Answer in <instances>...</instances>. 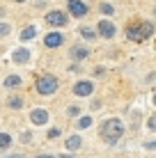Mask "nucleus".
<instances>
[{"label": "nucleus", "instance_id": "obj_1", "mask_svg": "<svg viewBox=\"0 0 156 158\" xmlns=\"http://www.w3.org/2000/svg\"><path fill=\"white\" fill-rule=\"evenodd\" d=\"M122 135H124V124H122L117 117L106 119V122L101 124V138H103L108 144L120 142V138H122Z\"/></svg>", "mask_w": 156, "mask_h": 158}, {"label": "nucleus", "instance_id": "obj_2", "mask_svg": "<svg viewBox=\"0 0 156 158\" xmlns=\"http://www.w3.org/2000/svg\"><path fill=\"white\" fill-rule=\"evenodd\" d=\"M154 25L147 23V21H133V23L126 25V39L131 41H145L147 37H152Z\"/></svg>", "mask_w": 156, "mask_h": 158}, {"label": "nucleus", "instance_id": "obj_3", "mask_svg": "<svg viewBox=\"0 0 156 158\" xmlns=\"http://www.w3.org/2000/svg\"><path fill=\"white\" fill-rule=\"evenodd\" d=\"M35 87H37V92L39 94H53V92L57 89V78L55 76H39L37 78V83H35Z\"/></svg>", "mask_w": 156, "mask_h": 158}, {"label": "nucleus", "instance_id": "obj_4", "mask_svg": "<svg viewBox=\"0 0 156 158\" xmlns=\"http://www.w3.org/2000/svg\"><path fill=\"white\" fill-rule=\"evenodd\" d=\"M67 14H64V12H57V9H55V12H48L46 14V23L48 25H55V28H62V25H67Z\"/></svg>", "mask_w": 156, "mask_h": 158}, {"label": "nucleus", "instance_id": "obj_5", "mask_svg": "<svg viewBox=\"0 0 156 158\" xmlns=\"http://www.w3.org/2000/svg\"><path fill=\"white\" fill-rule=\"evenodd\" d=\"M92 92H94L92 80H80V83L74 85V94H76V96H90Z\"/></svg>", "mask_w": 156, "mask_h": 158}, {"label": "nucleus", "instance_id": "obj_6", "mask_svg": "<svg viewBox=\"0 0 156 158\" xmlns=\"http://www.w3.org/2000/svg\"><path fill=\"white\" fill-rule=\"evenodd\" d=\"M67 7H69V12H71L74 16H78V19L87 14V5H85V2H80V0H69V2H67Z\"/></svg>", "mask_w": 156, "mask_h": 158}, {"label": "nucleus", "instance_id": "obj_7", "mask_svg": "<svg viewBox=\"0 0 156 158\" xmlns=\"http://www.w3.org/2000/svg\"><path fill=\"white\" fill-rule=\"evenodd\" d=\"M96 30H99L101 37H106V39H112V37H115V25H112L110 21H101V23L96 25Z\"/></svg>", "mask_w": 156, "mask_h": 158}, {"label": "nucleus", "instance_id": "obj_8", "mask_svg": "<svg viewBox=\"0 0 156 158\" xmlns=\"http://www.w3.org/2000/svg\"><path fill=\"white\" fill-rule=\"evenodd\" d=\"M44 44H46L48 48H57V46H62V35H60V32H48L46 39H44Z\"/></svg>", "mask_w": 156, "mask_h": 158}, {"label": "nucleus", "instance_id": "obj_9", "mask_svg": "<svg viewBox=\"0 0 156 158\" xmlns=\"http://www.w3.org/2000/svg\"><path fill=\"white\" fill-rule=\"evenodd\" d=\"M30 119H32V124L41 126V124H46V122H48V112H46V110H41V108H37V110H32Z\"/></svg>", "mask_w": 156, "mask_h": 158}, {"label": "nucleus", "instance_id": "obj_10", "mask_svg": "<svg viewBox=\"0 0 156 158\" xmlns=\"http://www.w3.org/2000/svg\"><path fill=\"white\" fill-rule=\"evenodd\" d=\"M30 60V51L28 48H19V51L14 53V62H19V64H25Z\"/></svg>", "mask_w": 156, "mask_h": 158}, {"label": "nucleus", "instance_id": "obj_11", "mask_svg": "<svg viewBox=\"0 0 156 158\" xmlns=\"http://www.w3.org/2000/svg\"><path fill=\"white\" fill-rule=\"evenodd\" d=\"M87 55H90V51H87L85 46H74V48H71V57H74V60H85Z\"/></svg>", "mask_w": 156, "mask_h": 158}, {"label": "nucleus", "instance_id": "obj_12", "mask_svg": "<svg viewBox=\"0 0 156 158\" xmlns=\"http://www.w3.org/2000/svg\"><path fill=\"white\" fill-rule=\"evenodd\" d=\"M5 87H7V89L21 87V78H19V76H7V78H5Z\"/></svg>", "mask_w": 156, "mask_h": 158}, {"label": "nucleus", "instance_id": "obj_13", "mask_svg": "<svg viewBox=\"0 0 156 158\" xmlns=\"http://www.w3.org/2000/svg\"><path fill=\"white\" fill-rule=\"evenodd\" d=\"M67 149H71V151L80 149V138H78V135H69V138H67Z\"/></svg>", "mask_w": 156, "mask_h": 158}, {"label": "nucleus", "instance_id": "obj_14", "mask_svg": "<svg viewBox=\"0 0 156 158\" xmlns=\"http://www.w3.org/2000/svg\"><path fill=\"white\" fill-rule=\"evenodd\" d=\"M35 35H37V28H35V25H28V28L21 32V39H23V41H28V39H32Z\"/></svg>", "mask_w": 156, "mask_h": 158}, {"label": "nucleus", "instance_id": "obj_15", "mask_svg": "<svg viewBox=\"0 0 156 158\" xmlns=\"http://www.w3.org/2000/svg\"><path fill=\"white\" fill-rule=\"evenodd\" d=\"M9 144H12V138H9V135L7 133H2V135H0V149H9Z\"/></svg>", "mask_w": 156, "mask_h": 158}, {"label": "nucleus", "instance_id": "obj_16", "mask_svg": "<svg viewBox=\"0 0 156 158\" xmlns=\"http://www.w3.org/2000/svg\"><path fill=\"white\" fill-rule=\"evenodd\" d=\"M80 35H83L85 39H94V37H96V32H94L92 28H90V25H85V28H80Z\"/></svg>", "mask_w": 156, "mask_h": 158}, {"label": "nucleus", "instance_id": "obj_17", "mask_svg": "<svg viewBox=\"0 0 156 158\" xmlns=\"http://www.w3.org/2000/svg\"><path fill=\"white\" fill-rule=\"evenodd\" d=\"M7 106H9V108H21V106H23V101H21V96H9V99H7Z\"/></svg>", "mask_w": 156, "mask_h": 158}, {"label": "nucleus", "instance_id": "obj_18", "mask_svg": "<svg viewBox=\"0 0 156 158\" xmlns=\"http://www.w3.org/2000/svg\"><path fill=\"white\" fill-rule=\"evenodd\" d=\"M101 14H108V16H112V14H115V9H112V5H108V2H103V5H101Z\"/></svg>", "mask_w": 156, "mask_h": 158}, {"label": "nucleus", "instance_id": "obj_19", "mask_svg": "<svg viewBox=\"0 0 156 158\" xmlns=\"http://www.w3.org/2000/svg\"><path fill=\"white\" fill-rule=\"evenodd\" d=\"M90 124H92V117H80L78 119V128H87Z\"/></svg>", "mask_w": 156, "mask_h": 158}, {"label": "nucleus", "instance_id": "obj_20", "mask_svg": "<svg viewBox=\"0 0 156 158\" xmlns=\"http://www.w3.org/2000/svg\"><path fill=\"white\" fill-rule=\"evenodd\" d=\"M147 128L149 131H156V115H152V117L147 119Z\"/></svg>", "mask_w": 156, "mask_h": 158}, {"label": "nucleus", "instance_id": "obj_21", "mask_svg": "<svg viewBox=\"0 0 156 158\" xmlns=\"http://www.w3.org/2000/svg\"><path fill=\"white\" fill-rule=\"evenodd\" d=\"M55 138H60V128H51L48 131V140H55Z\"/></svg>", "mask_w": 156, "mask_h": 158}, {"label": "nucleus", "instance_id": "obj_22", "mask_svg": "<svg viewBox=\"0 0 156 158\" xmlns=\"http://www.w3.org/2000/svg\"><path fill=\"white\" fill-rule=\"evenodd\" d=\"M78 112H80V110H78L76 106H71V108H69V115H71V117H78Z\"/></svg>", "mask_w": 156, "mask_h": 158}, {"label": "nucleus", "instance_id": "obj_23", "mask_svg": "<svg viewBox=\"0 0 156 158\" xmlns=\"http://www.w3.org/2000/svg\"><path fill=\"white\" fill-rule=\"evenodd\" d=\"M7 32H9V25L2 23V25H0V35H7Z\"/></svg>", "mask_w": 156, "mask_h": 158}, {"label": "nucleus", "instance_id": "obj_24", "mask_svg": "<svg viewBox=\"0 0 156 158\" xmlns=\"http://www.w3.org/2000/svg\"><path fill=\"white\" fill-rule=\"evenodd\" d=\"M35 158H55V156H48V154H41V156H35Z\"/></svg>", "mask_w": 156, "mask_h": 158}, {"label": "nucleus", "instance_id": "obj_25", "mask_svg": "<svg viewBox=\"0 0 156 158\" xmlns=\"http://www.w3.org/2000/svg\"><path fill=\"white\" fill-rule=\"evenodd\" d=\"M7 158H23V156H21V154H14V156H7Z\"/></svg>", "mask_w": 156, "mask_h": 158}, {"label": "nucleus", "instance_id": "obj_26", "mask_svg": "<svg viewBox=\"0 0 156 158\" xmlns=\"http://www.w3.org/2000/svg\"><path fill=\"white\" fill-rule=\"evenodd\" d=\"M154 106H156V94H154Z\"/></svg>", "mask_w": 156, "mask_h": 158}, {"label": "nucleus", "instance_id": "obj_27", "mask_svg": "<svg viewBox=\"0 0 156 158\" xmlns=\"http://www.w3.org/2000/svg\"><path fill=\"white\" fill-rule=\"evenodd\" d=\"M16 2H25V0H16Z\"/></svg>", "mask_w": 156, "mask_h": 158}, {"label": "nucleus", "instance_id": "obj_28", "mask_svg": "<svg viewBox=\"0 0 156 158\" xmlns=\"http://www.w3.org/2000/svg\"><path fill=\"white\" fill-rule=\"evenodd\" d=\"M154 14H156V7H154Z\"/></svg>", "mask_w": 156, "mask_h": 158}]
</instances>
